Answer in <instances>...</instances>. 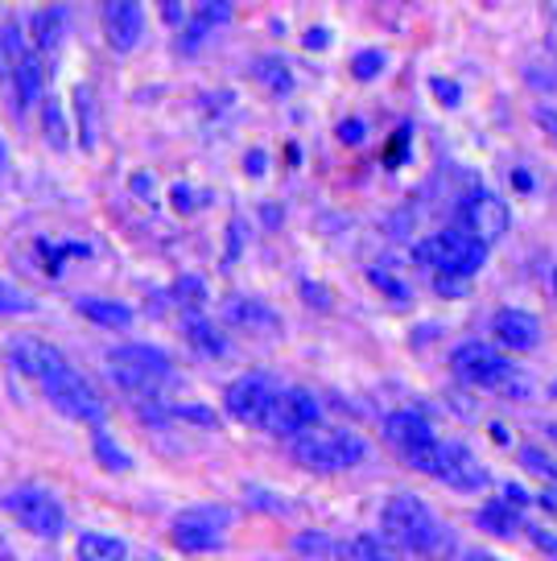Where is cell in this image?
<instances>
[{
	"label": "cell",
	"instance_id": "obj_1",
	"mask_svg": "<svg viewBox=\"0 0 557 561\" xmlns=\"http://www.w3.org/2000/svg\"><path fill=\"white\" fill-rule=\"evenodd\" d=\"M9 351H13V364L21 368V376H30L42 388V397L62 417L83 421V425H104V401H100V392L91 388L88 376L75 368L54 343L21 334V339H13Z\"/></svg>",
	"mask_w": 557,
	"mask_h": 561
},
{
	"label": "cell",
	"instance_id": "obj_2",
	"mask_svg": "<svg viewBox=\"0 0 557 561\" xmlns=\"http://www.w3.org/2000/svg\"><path fill=\"white\" fill-rule=\"evenodd\" d=\"M380 528L388 545H397L401 553H413L421 561H446L454 558V533L451 525L437 516L421 495H393V500H384L380 508Z\"/></svg>",
	"mask_w": 557,
	"mask_h": 561
},
{
	"label": "cell",
	"instance_id": "obj_3",
	"mask_svg": "<svg viewBox=\"0 0 557 561\" xmlns=\"http://www.w3.org/2000/svg\"><path fill=\"white\" fill-rule=\"evenodd\" d=\"M289 458L310 474H339V471H351V467L364 462L367 442L360 438L355 430H343V425H331V430L318 425V430H310V434L294 438Z\"/></svg>",
	"mask_w": 557,
	"mask_h": 561
},
{
	"label": "cell",
	"instance_id": "obj_4",
	"mask_svg": "<svg viewBox=\"0 0 557 561\" xmlns=\"http://www.w3.org/2000/svg\"><path fill=\"white\" fill-rule=\"evenodd\" d=\"M451 371L463 385L496 388V392H508V397H528L533 392L528 385H521L524 376L512 368V359L500 355L496 347H488V343H463L451 355Z\"/></svg>",
	"mask_w": 557,
	"mask_h": 561
},
{
	"label": "cell",
	"instance_id": "obj_5",
	"mask_svg": "<svg viewBox=\"0 0 557 561\" xmlns=\"http://www.w3.org/2000/svg\"><path fill=\"white\" fill-rule=\"evenodd\" d=\"M418 261L437 268L442 277L467 280L484 268V261H488V244H479V240L463 228H446V231H437V236H430V240H421Z\"/></svg>",
	"mask_w": 557,
	"mask_h": 561
},
{
	"label": "cell",
	"instance_id": "obj_6",
	"mask_svg": "<svg viewBox=\"0 0 557 561\" xmlns=\"http://www.w3.org/2000/svg\"><path fill=\"white\" fill-rule=\"evenodd\" d=\"M384 442L397 450V455L413 467V471L430 474L434 467V455H437V434L430 417L418 413V409H393L388 417H384Z\"/></svg>",
	"mask_w": 557,
	"mask_h": 561
},
{
	"label": "cell",
	"instance_id": "obj_7",
	"mask_svg": "<svg viewBox=\"0 0 557 561\" xmlns=\"http://www.w3.org/2000/svg\"><path fill=\"white\" fill-rule=\"evenodd\" d=\"M4 512L18 520L25 533H34L42 541H54V537H62V528H67V508L54 500L46 488H18L4 495Z\"/></svg>",
	"mask_w": 557,
	"mask_h": 561
},
{
	"label": "cell",
	"instance_id": "obj_8",
	"mask_svg": "<svg viewBox=\"0 0 557 561\" xmlns=\"http://www.w3.org/2000/svg\"><path fill=\"white\" fill-rule=\"evenodd\" d=\"M281 385L264 371H248L236 385L224 392V409L231 413V421L240 425H252V430H269V417H273V404H277Z\"/></svg>",
	"mask_w": 557,
	"mask_h": 561
},
{
	"label": "cell",
	"instance_id": "obj_9",
	"mask_svg": "<svg viewBox=\"0 0 557 561\" xmlns=\"http://www.w3.org/2000/svg\"><path fill=\"white\" fill-rule=\"evenodd\" d=\"M227 525H231V512L227 508H186L174 516L170 525V541L182 549V553H219L227 537Z\"/></svg>",
	"mask_w": 557,
	"mask_h": 561
},
{
	"label": "cell",
	"instance_id": "obj_10",
	"mask_svg": "<svg viewBox=\"0 0 557 561\" xmlns=\"http://www.w3.org/2000/svg\"><path fill=\"white\" fill-rule=\"evenodd\" d=\"M430 474H434L437 483H446L451 491H463V495H475V491L491 488L488 467L470 455V446H463V442H437Z\"/></svg>",
	"mask_w": 557,
	"mask_h": 561
},
{
	"label": "cell",
	"instance_id": "obj_11",
	"mask_svg": "<svg viewBox=\"0 0 557 561\" xmlns=\"http://www.w3.org/2000/svg\"><path fill=\"white\" fill-rule=\"evenodd\" d=\"M322 425V404L310 388H281L277 404H273V417H269V434L277 438H302Z\"/></svg>",
	"mask_w": 557,
	"mask_h": 561
},
{
	"label": "cell",
	"instance_id": "obj_12",
	"mask_svg": "<svg viewBox=\"0 0 557 561\" xmlns=\"http://www.w3.org/2000/svg\"><path fill=\"white\" fill-rule=\"evenodd\" d=\"M458 228L470 231L479 244H491L508 231V207L491 191H475L458 207Z\"/></svg>",
	"mask_w": 557,
	"mask_h": 561
},
{
	"label": "cell",
	"instance_id": "obj_13",
	"mask_svg": "<svg viewBox=\"0 0 557 561\" xmlns=\"http://www.w3.org/2000/svg\"><path fill=\"white\" fill-rule=\"evenodd\" d=\"M104 37L116 54H133L145 37V9L137 0H107L104 4Z\"/></svg>",
	"mask_w": 557,
	"mask_h": 561
},
{
	"label": "cell",
	"instance_id": "obj_14",
	"mask_svg": "<svg viewBox=\"0 0 557 561\" xmlns=\"http://www.w3.org/2000/svg\"><path fill=\"white\" fill-rule=\"evenodd\" d=\"M491 334H496V343L508 351H537L541 347V322L537 314H528V310H516V306H508L500 314L491 318Z\"/></svg>",
	"mask_w": 557,
	"mask_h": 561
},
{
	"label": "cell",
	"instance_id": "obj_15",
	"mask_svg": "<svg viewBox=\"0 0 557 561\" xmlns=\"http://www.w3.org/2000/svg\"><path fill=\"white\" fill-rule=\"evenodd\" d=\"M30 34H34V54L42 58V67L54 70L67 42V9H37L30 18Z\"/></svg>",
	"mask_w": 557,
	"mask_h": 561
},
{
	"label": "cell",
	"instance_id": "obj_16",
	"mask_svg": "<svg viewBox=\"0 0 557 561\" xmlns=\"http://www.w3.org/2000/svg\"><path fill=\"white\" fill-rule=\"evenodd\" d=\"M224 318L236 327V331H248V334H281V322L277 314L257 298H231L224 306Z\"/></svg>",
	"mask_w": 557,
	"mask_h": 561
},
{
	"label": "cell",
	"instance_id": "obj_17",
	"mask_svg": "<svg viewBox=\"0 0 557 561\" xmlns=\"http://www.w3.org/2000/svg\"><path fill=\"white\" fill-rule=\"evenodd\" d=\"M107 355H112V359H124V364H133V368H140V371H149L161 385L174 376V359L161 347H154V343H121V347H112Z\"/></svg>",
	"mask_w": 557,
	"mask_h": 561
},
{
	"label": "cell",
	"instance_id": "obj_18",
	"mask_svg": "<svg viewBox=\"0 0 557 561\" xmlns=\"http://www.w3.org/2000/svg\"><path fill=\"white\" fill-rule=\"evenodd\" d=\"M182 334H186V343H191L198 355H207V359H224L227 355V334L219 331L207 314H198V310H191V314L182 318Z\"/></svg>",
	"mask_w": 557,
	"mask_h": 561
},
{
	"label": "cell",
	"instance_id": "obj_19",
	"mask_svg": "<svg viewBox=\"0 0 557 561\" xmlns=\"http://www.w3.org/2000/svg\"><path fill=\"white\" fill-rule=\"evenodd\" d=\"M75 558L79 561H128V541L116 533H79L75 541Z\"/></svg>",
	"mask_w": 557,
	"mask_h": 561
},
{
	"label": "cell",
	"instance_id": "obj_20",
	"mask_svg": "<svg viewBox=\"0 0 557 561\" xmlns=\"http://www.w3.org/2000/svg\"><path fill=\"white\" fill-rule=\"evenodd\" d=\"M75 310L95 322V327H107V331H124V327H133V306H124V301H112V298H79L75 301Z\"/></svg>",
	"mask_w": 557,
	"mask_h": 561
},
{
	"label": "cell",
	"instance_id": "obj_21",
	"mask_svg": "<svg viewBox=\"0 0 557 561\" xmlns=\"http://www.w3.org/2000/svg\"><path fill=\"white\" fill-rule=\"evenodd\" d=\"M475 525L484 528L488 537H512V533H521L524 520L516 504H508V500H488L484 508L475 512Z\"/></svg>",
	"mask_w": 557,
	"mask_h": 561
},
{
	"label": "cell",
	"instance_id": "obj_22",
	"mask_svg": "<svg viewBox=\"0 0 557 561\" xmlns=\"http://www.w3.org/2000/svg\"><path fill=\"white\" fill-rule=\"evenodd\" d=\"M46 75L50 70L42 67V58L34 54V46H30V54L18 62V70L9 75L13 79V88H18V100H21V107H30L34 100H42V91H46Z\"/></svg>",
	"mask_w": 557,
	"mask_h": 561
},
{
	"label": "cell",
	"instance_id": "obj_23",
	"mask_svg": "<svg viewBox=\"0 0 557 561\" xmlns=\"http://www.w3.org/2000/svg\"><path fill=\"white\" fill-rule=\"evenodd\" d=\"M25 54H30V42H25L18 21L0 25V75H13Z\"/></svg>",
	"mask_w": 557,
	"mask_h": 561
},
{
	"label": "cell",
	"instance_id": "obj_24",
	"mask_svg": "<svg viewBox=\"0 0 557 561\" xmlns=\"http://www.w3.org/2000/svg\"><path fill=\"white\" fill-rule=\"evenodd\" d=\"M42 128H46V140H50L54 153H67L70 128H67V112H62L58 100H46V107H42Z\"/></svg>",
	"mask_w": 557,
	"mask_h": 561
},
{
	"label": "cell",
	"instance_id": "obj_25",
	"mask_svg": "<svg viewBox=\"0 0 557 561\" xmlns=\"http://www.w3.org/2000/svg\"><path fill=\"white\" fill-rule=\"evenodd\" d=\"M339 561H397V553L380 545L376 537H351L343 549H339Z\"/></svg>",
	"mask_w": 557,
	"mask_h": 561
},
{
	"label": "cell",
	"instance_id": "obj_26",
	"mask_svg": "<svg viewBox=\"0 0 557 561\" xmlns=\"http://www.w3.org/2000/svg\"><path fill=\"white\" fill-rule=\"evenodd\" d=\"M91 446H95V462H100V467H107V471H128V467H133V458L121 450V442L112 438V434H104L100 425H95V438H91Z\"/></svg>",
	"mask_w": 557,
	"mask_h": 561
},
{
	"label": "cell",
	"instance_id": "obj_27",
	"mask_svg": "<svg viewBox=\"0 0 557 561\" xmlns=\"http://www.w3.org/2000/svg\"><path fill=\"white\" fill-rule=\"evenodd\" d=\"M75 116H79V145L91 149L95 145V104H91L88 88H75Z\"/></svg>",
	"mask_w": 557,
	"mask_h": 561
},
{
	"label": "cell",
	"instance_id": "obj_28",
	"mask_svg": "<svg viewBox=\"0 0 557 561\" xmlns=\"http://www.w3.org/2000/svg\"><path fill=\"white\" fill-rule=\"evenodd\" d=\"M257 75H261L264 83H269V91H277V95H289V91H294V75H289V67L277 62V58H261V62H257Z\"/></svg>",
	"mask_w": 557,
	"mask_h": 561
},
{
	"label": "cell",
	"instance_id": "obj_29",
	"mask_svg": "<svg viewBox=\"0 0 557 561\" xmlns=\"http://www.w3.org/2000/svg\"><path fill=\"white\" fill-rule=\"evenodd\" d=\"M521 467L541 474V479H549V483H557V462L545 450H521Z\"/></svg>",
	"mask_w": 557,
	"mask_h": 561
},
{
	"label": "cell",
	"instance_id": "obj_30",
	"mask_svg": "<svg viewBox=\"0 0 557 561\" xmlns=\"http://www.w3.org/2000/svg\"><path fill=\"white\" fill-rule=\"evenodd\" d=\"M380 70H384V54L380 50L355 54V62H351V75H355V79H364V83H372Z\"/></svg>",
	"mask_w": 557,
	"mask_h": 561
},
{
	"label": "cell",
	"instance_id": "obj_31",
	"mask_svg": "<svg viewBox=\"0 0 557 561\" xmlns=\"http://www.w3.org/2000/svg\"><path fill=\"white\" fill-rule=\"evenodd\" d=\"M174 298L186 301V310H198V306L207 301V289H203V280H198V277H178Z\"/></svg>",
	"mask_w": 557,
	"mask_h": 561
},
{
	"label": "cell",
	"instance_id": "obj_32",
	"mask_svg": "<svg viewBox=\"0 0 557 561\" xmlns=\"http://www.w3.org/2000/svg\"><path fill=\"white\" fill-rule=\"evenodd\" d=\"M367 277H372V285H376V289H384L388 298H397V301H413V294L405 289L401 280H393V277H388V273H380V268H372Z\"/></svg>",
	"mask_w": 557,
	"mask_h": 561
},
{
	"label": "cell",
	"instance_id": "obj_33",
	"mask_svg": "<svg viewBox=\"0 0 557 561\" xmlns=\"http://www.w3.org/2000/svg\"><path fill=\"white\" fill-rule=\"evenodd\" d=\"M30 301H25V294H18L9 280H0V314H21Z\"/></svg>",
	"mask_w": 557,
	"mask_h": 561
},
{
	"label": "cell",
	"instance_id": "obj_34",
	"mask_svg": "<svg viewBox=\"0 0 557 561\" xmlns=\"http://www.w3.org/2000/svg\"><path fill=\"white\" fill-rule=\"evenodd\" d=\"M524 533H528V541H537V549L545 553V558H554L557 561V537L549 533V528H541V525H524Z\"/></svg>",
	"mask_w": 557,
	"mask_h": 561
},
{
	"label": "cell",
	"instance_id": "obj_35",
	"mask_svg": "<svg viewBox=\"0 0 557 561\" xmlns=\"http://www.w3.org/2000/svg\"><path fill=\"white\" fill-rule=\"evenodd\" d=\"M166 413H174V417L191 421V425H215L211 409H203V404H178V409H166Z\"/></svg>",
	"mask_w": 557,
	"mask_h": 561
},
{
	"label": "cell",
	"instance_id": "obj_36",
	"mask_svg": "<svg viewBox=\"0 0 557 561\" xmlns=\"http://www.w3.org/2000/svg\"><path fill=\"white\" fill-rule=\"evenodd\" d=\"M430 88H434V95H437V100H442L446 107H454L458 100H463V91L454 88L451 79H430Z\"/></svg>",
	"mask_w": 557,
	"mask_h": 561
},
{
	"label": "cell",
	"instance_id": "obj_37",
	"mask_svg": "<svg viewBox=\"0 0 557 561\" xmlns=\"http://www.w3.org/2000/svg\"><path fill=\"white\" fill-rule=\"evenodd\" d=\"M248 500H252V504H261V508H281V516H289V512H294V504H285V500L269 495V491H248Z\"/></svg>",
	"mask_w": 557,
	"mask_h": 561
},
{
	"label": "cell",
	"instance_id": "obj_38",
	"mask_svg": "<svg viewBox=\"0 0 557 561\" xmlns=\"http://www.w3.org/2000/svg\"><path fill=\"white\" fill-rule=\"evenodd\" d=\"M367 137V124L364 121H343L339 124V140H348V145H360Z\"/></svg>",
	"mask_w": 557,
	"mask_h": 561
},
{
	"label": "cell",
	"instance_id": "obj_39",
	"mask_svg": "<svg viewBox=\"0 0 557 561\" xmlns=\"http://www.w3.org/2000/svg\"><path fill=\"white\" fill-rule=\"evenodd\" d=\"M318 545H327V537H318V533H306V537H297L294 541V549H302V553H327V549H318Z\"/></svg>",
	"mask_w": 557,
	"mask_h": 561
},
{
	"label": "cell",
	"instance_id": "obj_40",
	"mask_svg": "<svg viewBox=\"0 0 557 561\" xmlns=\"http://www.w3.org/2000/svg\"><path fill=\"white\" fill-rule=\"evenodd\" d=\"M302 294H306V301H314V306H322V310H331V294H322L314 280H302Z\"/></svg>",
	"mask_w": 557,
	"mask_h": 561
},
{
	"label": "cell",
	"instance_id": "obj_41",
	"mask_svg": "<svg viewBox=\"0 0 557 561\" xmlns=\"http://www.w3.org/2000/svg\"><path fill=\"white\" fill-rule=\"evenodd\" d=\"M537 124L557 140V112H554V107H537Z\"/></svg>",
	"mask_w": 557,
	"mask_h": 561
},
{
	"label": "cell",
	"instance_id": "obj_42",
	"mask_svg": "<svg viewBox=\"0 0 557 561\" xmlns=\"http://www.w3.org/2000/svg\"><path fill=\"white\" fill-rule=\"evenodd\" d=\"M512 186H516V191H533V186H537V182H533V174H528V170H512Z\"/></svg>",
	"mask_w": 557,
	"mask_h": 561
},
{
	"label": "cell",
	"instance_id": "obj_43",
	"mask_svg": "<svg viewBox=\"0 0 557 561\" xmlns=\"http://www.w3.org/2000/svg\"><path fill=\"white\" fill-rule=\"evenodd\" d=\"M161 13H166V21H170V25H182V4H174V0H170V4H161Z\"/></svg>",
	"mask_w": 557,
	"mask_h": 561
},
{
	"label": "cell",
	"instance_id": "obj_44",
	"mask_svg": "<svg viewBox=\"0 0 557 561\" xmlns=\"http://www.w3.org/2000/svg\"><path fill=\"white\" fill-rule=\"evenodd\" d=\"M327 42H331V34H327V30H310V34H306V46H310V50L327 46Z\"/></svg>",
	"mask_w": 557,
	"mask_h": 561
},
{
	"label": "cell",
	"instance_id": "obj_45",
	"mask_svg": "<svg viewBox=\"0 0 557 561\" xmlns=\"http://www.w3.org/2000/svg\"><path fill=\"white\" fill-rule=\"evenodd\" d=\"M541 508H549V516H557V491H545V495H541Z\"/></svg>",
	"mask_w": 557,
	"mask_h": 561
},
{
	"label": "cell",
	"instance_id": "obj_46",
	"mask_svg": "<svg viewBox=\"0 0 557 561\" xmlns=\"http://www.w3.org/2000/svg\"><path fill=\"white\" fill-rule=\"evenodd\" d=\"M467 561H504V558H496V553H488V549H470Z\"/></svg>",
	"mask_w": 557,
	"mask_h": 561
},
{
	"label": "cell",
	"instance_id": "obj_47",
	"mask_svg": "<svg viewBox=\"0 0 557 561\" xmlns=\"http://www.w3.org/2000/svg\"><path fill=\"white\" fill-rule=\"evenodd\" d=\"M264 170V158L261 153H248V174H261Z\"/></svg>",
	"mask_w": 557,
	"mask_h": 561
},
{
	"label": "cell",
	"instance_id": "obj_48",
	"mask_svg": "<svg viewBox=\"0 0 557 561\" xmlns=\"http://www.w3.org/2000/svg\"><path fill=\"white\" fill-rule=\"evenodd\" d=\"M4 165H9V153H4V140H0V174H4Z\"/></svg>",
	"mask_w": 557,
	"mask_h": 561
},
{
	"label": "cell",
	"instance_id": "obj_49",
	"mask_svg": "<svg viewBox=\"0 0 557 561\" xmlns=\"http://www.w3.org/2000/svg\"><path fill=\"white\" fill-rule=\"evenodd\" d=\"M554 392H557V385H554Z\"/></svg>",
	"mask_w": 557,
	"mask_h": 561
}]
</instances>
